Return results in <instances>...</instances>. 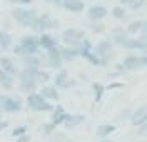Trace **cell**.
Returning a JSON list of instances; mask_svg holds the SVG:
<instances>
[{
  "label": "cell",
  "mask_w": 147,
  "mask_h": 142,
  "mask_svg": "<svg viewBox=\"0 0 147 142\" xmlns=\"http://www.w3.org/2000/svg\"><path fill=\"white\" fill-rule=\"evenodd\" d=\"M37 72H38V67H24L20 72H18V77H20V89L24 92H35L37 85Z\"/></svg>",
  "instance_id": "obj_1"
},
{
  "label": "cell",
  "mask_w": 147,
  "mask_h": 142,
  "mask_svg": "<svg viewBox=\"0 0 147 142\" xmlns=\"http://www.w3.org/2000/svg\"><path fill=\"white\" fill-rule=\"evenodd\" d=\"M27 104L32 110H37V112H52L55 109V105L50 104L49 99H45L40 92H32V94H28Z\"/></svg>",
  "instance_id": "obj_2"
},
{
  "label": "cell",
  "mask_w": 147,
  "mask_h": 142,
  "mask_svg": "<svg viewBox=\"0 0 147 142\" xmlns=\"http://www.w3.org/2000/svg\"><path fill=\"white\" fill-rule=\"evenodd\" d=\"M12 17L17 20L20 25L32 28V27H34V24H35V20L38 19V13H37L35 10H28V9H20V7H15V9L12 10Z\"/></svg>",
  "instance_id": "obj_3"
},
{
  "label": "cell",
  "mask_w": 147,
  "mask_h": 142,
  "mask_svg": "<svg viewBox=\"0 0 147 142\" xmlns=\"http://www.w3.org/2000/svg\"><path fill=\"white\" fill-rule=\"evenodd\" d=\"M84 40V34L80 30H75V28H67L64 30L62 34V42H64L67 47H74V48H79L80 44Z\"/></svg>",
  "instance_id": "obj_4"
},
{
  "label": "cell",
  "mask_w": 147,
  "mask_h": 142,
  "mask_svg": "<svg viewBox=\"0 0 147 142\" xmlns=\"http://www.w3.org/2000/svg\"><path fill=\"white\" fill-rule=\"evenodd\" d=\"M59 27V20L52 19L50 15H38V19L35 20V24H34V27L32 30L34 32H40V34H44L47 30H50V28H57Z\"/></svg>",
  "instance_id": "obj_5"
},
{
  "label": "cell",
  "mask_w": 147,
  "mask_h": 142,
  "mask_svg": "<svg viewBox=\"0 0 147 142\" xmlns=\"http://www.w3.org/2000/svg\"><path fill=\"white\" fill-rule=\"evenodd\" d=\"M20 44L24 45L25 50V55H32V54H38V48H40V35L35 34H30V35H24Z\"/></svg>",
  "instance_id": "obj_6"
},
{
  "label": "cell",
  "mask_w": 147,
  "mask_h": 142,
  "mask_svg": "<svg viewBox=\"0 0 147 142\" xmlns=\"http://www.w3.org/2000/svg\"><path fill=\"white\" fill-rule=\"evenodd\" d=\"M0 109L3 112H18L22 109V100L18 97H12V95H0Z\"/></svg>",
  "instance_id": "obj_7"
},
{
  "label": "cell",
  "mask_w": 147,
  "mask_h": 142,
  "mask_svg": "<svg viewBox=\"0 0 147 142\" xmlns=\"http://www.w3.org/2000/svg\"><path fill=\"white\" fill-rule=\"evenodd\" d=\"M94 54L100 57L102 62H107L112 57V42L110 40H100L95 47H94Z\"/></svg>",
  "instance_id": "obj_8"
},
{
  "label": "cell",
  "mask_w": 147,
  "mask_h": 142,
  "mask_svg": "<svg viewBox=\"0 0 147 142\" xmlns=\"http://www.w3.org/2000/svg\"><path fill=\"white\" fill-rule=\"evenodd\" d=\"M47 62H49V65L52 69H60V65L64 64V59L60 55V48L57 45L47 50Z\"/></svg>",
  "instance_id": "obj_9"
},
{
  "label": "cell",
  "mask_w": 147,
  "mask_h": 142,
  "mask_svg": "<svg viewBox=\"0 0 147 142\" xmlns=\"http://www.w3.org/2000/svg\"><path fill=\"white\" fill-rule=\"evenodd\" d=\"M122 65L125 70H139L140 67H146L144 64V59L142 57H137V55H129L124 59V62H122Z\"/></svg>",
  "instance_id": "obj_10"
},
{
  "label": "cell",
  "mask_w": 147,
  "mask_h": 142,
  "mask_svg": "<svg viewBox=\"0 0 147 142\" xmlns=\"http://www.w3.org/2000/svg\"><path fill=\"white\" fill-rule=\"evenodd\" d=\"M146 120H147V104H144V105H140L139 109H136V112L132 114L130 124L134 127H139V125H142Z\"/></svg>",
  "instance_id": "obj_11"
},
{
  "label": "cell",
  "mask_w": 147,
  "mask_h": 142,
  "mask_svg": "<svg viewBox=\"0 0 147 142\" xmlns=\"http://www.w3.org/2000/svg\"><path fill=\"white\" fill-rule=\"evenodd\" d=\"M54 82L57 87H60V89H67V87H72L74 85V80H69V74H67V70L65 69H60L54 77Z\"/></svg>",
  "instance_id": "obj_12"
},
{
  "label": "cell",
  "mask_w": 147,
  "mask_h": 142,
  "mask_svg": "<svg viewBox=\"0 0 147 142\" xmlns=\"http://www.w3.org/2000/svg\"><path fill=\"white\" fill-rule=\"evenodd\" d=\"M107 13H109V12H107V9H105L104 5H92L90 9L87 10L89 20H102Z\"/></svg>",
  "instance_id": "obj_13"
},
{
  "label": "cell",
  "mask_w": 147,
  "mask_h": 142,
  "mask_svg": "<svg viewBox=\"0 0 147 142\" xmlns=\"http://www.w3.org/2000/svg\"><path fill=\"white\" fill-rule=\"evenodd\" d=\"M62 7H64L67 12H74V13H79L85 9L82 0H64L62 2Z\"/></svg>",
  "instance_id": "obj_14"
},
{
  "label": "cell",
  "mask_w": 147,
  "mask_h": 142,
  "mask_svg": "<svg viewBox=\"0 0 147 142\" xmlns=\"http://www.w3.org/2000/svg\"><path fill=\"white\" fill-rule=\"evenodd\" d=\"M40 94L44 95L45 99H49V100H55V102L60 99V95H59V92H57V89H55L54 85H49V84L42 85V89H40Z\"/></svg>",
  "instance_id": "obj_15"
},
{
  "label": "cell",
  "mask_w": 147,
  "mask_h": 142,
  "mask_svg": "<svg viewBox=\"0 0 147 142\" xmlns=\"http://www.w3.org/2000/svg\"><path fill=\"white\" fill-rule=\"evenodd\" d=\"M124 47L130 48V50H144V52H147V44L142 38H127Z\"/></svg>",
  "instance_id": "obj_16"
},
{
  "label": "cell",
  "mask_w": 147,
  "mask_h": 142,
  "mask_svg": "<svg viewBox=\"0 0 147 142\" xmlns=\"http://www.w3.org/2000/svg\"><path fill=\"white\" fill-rule=\"evenodd\" d=\"M112 38H114V44L124 45L129 38L127 28H115V30H112Z\"/></svg>",
  "instance_id": "obj_17"
},
{
  "label": "cell",
  "mask_w": 147,
  "mask_h": 142,
  "mask_svg": "<svg viewBox=\"0 0 147 142\" xmlns=\"http://www.w3.org/2000/svg\"><path fill=\"white\" fill-rule=\"evenodd\" d=\"M0 67H2V69H3L9 75H12V77L18 75L17 67L13 65V62H12L10 59H7V57H2V59H0Z\"/></svg>",
  "instance_id": "obj_18"
},
{
  "label": "cell",
  "mask_w": 147,
  "mask_h": 142,
  "mask_svg": "<svg viewBox=\"0 0 147 142\" xmlns=\"http://www.w3.org/2000/svg\"><path fill=\"white\" fill-rule=\"evenodd\" d=\"M59 48H60V55L64 59V62L74 60V59H77V57L80 55V52L74 47H59Z\"/></svg>",
  "instance_id": "obj_19"
},
{
  "label": "cell",
  "mask_w": 147,
  "mask_h": 142,
  "mask_svg": "<svg viewBox=\"0 0 147 142\" xmlns=\"http://www.w3.org/2000/svg\"><path fill=\"white\" fill-rule=\"evenodd\" d=\"M50 114H52V117H50V119H52V122H54L55 125H60V124H64L65 115H67V114H65V110L60 107V105H55V109H54Z\"/></svg>",
  "instance_id": "obj_20"
},
{
  "label": "cell",
  "mask_w": 147,
  "mask_h": 142,
  "mask_svg": "<svg viewBox=\"0 0 147 142\" xmlns=\"http://www.w3.org/2000/svg\"><path fill=\"white\" fill-rule=\"evenodd\" d=\"M84 120V115H80V114H67L65 115V120H64V125L65 127H69V129H72V127H75V125H79V124Z\"/></svg>",
  "instance_id": "obj_21"
},
{
  "label": "cell",
  "mask_w": 147,
  "mask_h": 142,
  "mask_svg": "<svg viewBox=\"0 0 147 142\" xmlns=\"http://www.w3.org/2000/svg\"><path fill=\"white\" fill-rule=\"evenodd\" d=\"M114 131H115V127H114L112 124H100V125L97 127V131H95V135H97L99 139H105V137L110 135Z\"/></svg>",
  "instance_id": "obj_22"
},
{
  "label": "cell",
  "mask_w": 147,
  "mask_h": 142,
  "mask_svg": "<svg viewBox=\"0 0 147 142\" xmlns=\"http://www.w3.org/2000/svg\"><path fill=\"white\" fill-rule=\"evenodd\" d=\"M57 45V42H55V38L52 37V35H49V34H42L40 35V47L42 48H45V50H49V48H52Z\"/></svg>",
  "instance_id": "obj_23"
},
{
  "label": "cell",
  "mask_w": 147,
  "mask_h": 142,
  "mask_svg": "<svg viewBox=\"0 0 147 142\" xmlns=\"http://www.w3.org/2000/svg\"><path fill=\"white\" fill-rule=\"evenodd\" d=\"M22 62L25 67H40V59L37 54H32V55H24L22 57Z\"/></svg>",
  "instance_id": "obj_24"
},
{
  "label": "cell",
  "mask_w": 147,
  "mask_h": 142,
  "mask_svg": "<svg viewBox=\"0 0 147 142\" xmlns=\"http://www.w3.org/2000/svg\"><path fill=\"white\" fill-rule=\"evenodd\" d=\"M142 25H144V22H140V20H134V22H130L127 25V32L130 35H136V34H140L142 32Z\"/></svg>",
  "instance_id": "obj_25"
},
{
  "label": "cell",
  "mask_w": 147,
  "mask_h": 142,
  "mask_svg": "<svg viewBox=\"0 0 147 142\" xmlns=\"http://www.w3.org/2000/svg\"><path fill=\"white\" fill-rule=\"evenodd\" d=\"M55 127H57V125H55L52 120H50V122H45L42 127H40L42 135H52V134H54V131H55Z\"/></svg>",
  "instance_id": "obj_26"
},
{
  "label": "cell",
  "mask_w": 147,
  "mask_h": 142,
  "mask_svg": "<svg viewBox=\"0 0 147 142\" xmlns=\"http://www.w3.org/2000/svg\"><path fill=\"white\" fill-rule=\"evenodd\" d=\"M49 79H50L49 72H45V70H40V69H38V72H37V82H38V85H45L47 82H49Z\"/></svg>",
  "instance_id": "obj_27"
},
{
  "label": "cell",
  "mask_w": 147,
  "mask_h": 142,
  "mask_svg": "<svg viewBox=\"0 0 147 142\" xmlns=\"http://www.w3.org/2000/svg\"><path fill=\"white\" fill-rule=\"evenodd\" d=\"M90 30L92 32H95V34H102V32L105 30V27H104V24H102L100 20H92Z\"/></svg>",
  "instance_id": "obj_28"
},
{
  "label": "cell",
  "mask_w": 147,
  "mask_h": 142,
  "mask_svg": "<svg viewBox=\"0 0 147 142\" xmlns=\"http://www.w3.org/2000/svg\"><path fill=\"white\" fill-rule=\"evenodd\" d=\"M110 13H112V17H115V19H119V20L125 19V15H127V12L122 9V7H114Z\"/></svg>",
  "instance_id": "obj_29"
},
{
  "label": "cell",
  "mask_w": 147,
  "mask_h": 142,
  "mask_svg": "<svg viewBox=\"0 0 147 142\" xmlns=\"http://www.w3.org/2000/svg\"><path fill=\"white\" fill-rule=\"evenodd\" d=\"M0 45H2V48H7L12 45V37H10V34H2V37H0Z\"/></svg>",
  "instance_id": "obj_30"
},
{
  "label": "cell",
  "mask_w": 147,
  "mask_h": 142,
  "mask_svg": "<svg viewBox=\"0 0 147 142\" xmlns=\"http://www.w3.org/2000/svg\"><path fill=\"white\" fill-rule=\"evenodd\" d=\"M146 3V0H129V3H127V7L130 10H139L142 5Z\"/></svg>",
  "instance_id": "obj_31"
},
{
  "label": "cell",
  "mask_w": 147,
  "mask_h": 142,
  "mask_svg": "<svg viewBox=\"0 0 147 142\" xmlns=\"http://www.w3.org/2000/svg\"><path fill=\"white\" fill-rule=\"evenodd\" d=\"M12 85H13V77L9 75L5 80H3V82H2V84H0V87H2V89H7V90H10V89H12Z\"/></svg>",
  "instance_id": "obj_32"
},
{
  "label": "cell",
  "mask_w": 147,
  "mask_h": 142,
  "mask_svg": "<svg viewBox=\"0 0 147 142\" xmlns=\"http://www.w3.org/2000/svg\"><path fill=\"white\" fill-rule=\"evenodd\" d=\"M137 134H139V135H144V137L147 135V120H146L144 124H142V125H139V131H137Z\"/></svg>",
  "instance_id": "obj_33"
},
{
  "label": "cell",
  "mask_w": 147,
  "mask_h": 142,
  "mask_svg": "<svg viewBox=\"0 0 147 142\" xmlns=\"http://www.w3.org/2000/svg\"><path fill=\"white\" fill-rule=\"evenodd\" d=\"M24 134H25V127H17V129H13L12 135H13V137H20V135H24Z\"/></svg>",
  "instance_id": "obj_34"
},
{
  "label": "cell",
  "mask_w": 147,
  "mask_h": 142,
  "mask_svg": "<svg viewBox=\"0 0 147 142\" xmlns=\"http://www.w3.org/2000/svg\"><path fill=\"white\" fill-rule=\"evenodd\" d=\"M7 77H9V74H7V72H5V70H3V69L0 67V84H2V82H3V80L7 79Z\"/></svg>",
  "instance_id": "obj_35"
},
{
  "label": "cell",
  "mask_w": 147,
  "mask_h": 142,
  "mask_svg": "<svg viewBox=\"0 0 147 142\" xmlns=\"http://www.w3.org/2000/svg\"><path fill=\"white\" fill-rule=\"evenodd\" d=\"M10 2H12V3H20V5H22V3H25V5H27V3L32 2V0H10Z\"/></svg>",
  "instance_id": "obj_36"
},
{
  "label": "cell",
  "mask_w": 147,
  "mask_h": 142,
  "mask_svg": "<svg viewBox=\"0 0 147 142\" xmlns=\"http://www.w3.org/2000/svg\"><path fill=\"white\" fill-rule=\"evenodd\" d=\"M30 141V137H28V135H25V134H24V135H20V139H18L17 142H28Z\"/></svg>",
  "instance_id": "obj_37"
},
{
  "label": "cell",
  "mask_w": 147,
  "mask_h": 142,
  "mask_svg": "<svg viewBox=\"0 0 147 142\" xmlns=\"http://www.w3.org/2000/svg\"><path fill=\"white\" fill-rule=\"evenodd\" d=\"M52 141H54V142H60V141H64V135H62V134H57V135H55Z\"/></svg>",
  "instance_id": "obj_38"
},
{
  "label": "cell",
  "mask_w": 147,
  "mask_h": 142,
  "mask_svg": "<svg viewBox=\"0 0 147 142\" xmlns=\"http://www.w3.org/2000/svg\"><path fill=\"white\" fill-rule=\"evenodd\" d=\"M47 2H49V3H54V5H60L64 0H47Z\"/></svg>",
  "instance_id": "obj_39"
},
{
  "label": "cell",
  "mask_w": 147,
  "mask_h": 142,
  "mask_svg": "<svg viewBox=\"0 0 147 142\" xmlns=\"http://www.w3.org/2000/svg\"><path fill=\"white\" fill-rule=\"evenodd\" d=\"M140 38H142V40L147 44V32H140Z\"/></svg>",
  "instance_id": "obj_40"
},
{
  "label": "cell",
  "mask_w": 147,
  "mask_h": 142,
  "mask_svg": "<svg viewBox=\"0 0 147 142\" xmlns=\"http://www.w3.org/2000/svg\"><path fill=\"white\" fill-rule=\"evenodd\" d=\"M5 127H7V122H3V120H0V131H2V129H5Z\"/></svg>",
  "instance_id": "obj_41"
},
{
  "label": "cell",
  "mask_w": 147,
  "mask_h": 142,
  "mask_svg": "<svg viewBox=\"0 0 147 142\" xmlns=\"http://www.w3.org/2000/svg\"><path fill=\"white\" fill-rule=\"evenodd\" d=\"M142 32H147V20H144V25H142Z\"/></svg>",
  "instance_id": "obj_42"
},
{
  "label": "cell",
  "mask_w": 147,
  "mask_h": 142,
  "mask_svg": "<svg viewBox=\"0 0 147 142\" xmlns=\"http://www.w3.org/2000/svg\"><path fill=\"white\" fill-rule=\"evenodd\" d=\"M119 2L122 3V5H127V3H129V0H119Z\"/></svg>",
  "instance_id": "obj_43"
},
{
  "label": "cell",
  "mask_w": 147,
  "mask_h": 142,
  "mask_svg": "<svg viewBox=\"0 0 147 142\" xmlns=\"http://www.w3.org/2000/svg\"><path fill=\"white\" fill-rule=\"evenodd\" d=\"M142 59H144V64H146V67H147V55H144Z\"/></svg>",
  "instance_id": "obj_44"
},
{
  "label": "cell",
  "mask_w": 147,
  "mask_h": 142,
  "mask_svg": "<svg viewBox=\"0 0 147 142\" xmlns=\"http://www.w3.org/2000/svg\"><path fill=\"white\" fill-rule=\"evenodd\" d=\"M100 142H112V141H109V139H100Z\"/></svg>",
  "instance_id": "obj_45"
},
{
  "label": "cell",
  "mask_w": 147,
  "mask_h": 142,
  "mask_svg": "<svg viewBox=\"0 0 147 142\" xmlns=\"http://www.w3.org/2000/svg\"><path fill=\"white\" fill-rule=\"evenodd\" d=\"M2 34H3V32H2V30H0V37H2Z\"/></svg>",
  "instance_id": "obj_46"
},
{
  "label": "cell",
  "mask_w": 147,
  "mask_h": 142,
  "mask_svg": "<svg viewBox=\"0 0 147 142\" xmlns=\"http://www.w3.org/2000/svg\"><path fill=\"white\" fill-rule=\"evenodd\" d=\"M64 142H72V141H64Z\"/></svg>",
  "instance_id": "obj_47"
},
{
  "label": "cell",
  "mask_w": 147,
  "mask_h": 142,
  "mask_svg": "<svg viewBox=\"0 0 147 142\" xmlns=\"http://www.w3.org/2000/svg\"><path fill=\"white\" fill-rule=\"evenodd\" d=\"M89 2H94V0H89Z\"/></svg>",
  "instance_id": "obj_48"
},
{
  "label": "cell",
  "mask_w": 147,
  "mask_h": 142,
  "mask_svg": "<svg viewBox=\"0 0 147 142\" xmlns=\"http://www.w3.org/2000/svg\"><path fill=\"white\" fill-rule=\"evenodd\" d=\"M0 120H2V117H0Z\"/></svg>",
  "instance_id": "obj_49"
},
{
  "label": "cell",
  "mask_w": 147,
  "mask_h": 142,
  "mask_svg": "<svg viewBox=\"0 0 147 142\" xmlns=\"http://www.w3.org/2000/svg\"><path fill=\"white\" fill-rule=\"evenodd\" d=\"M45 2H47V0H45Z\"/></svg>",
  "instance_id": "obj_50"
}]
</instances>
